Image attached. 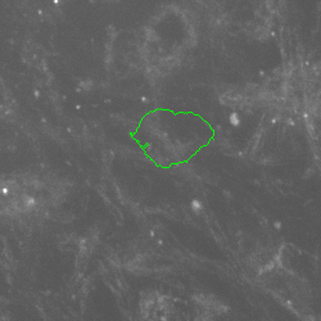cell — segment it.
<instances>
[{
    "label": "cell",
    "mask_w": 321,
    "mask_h": 321,
    "mask_svg": "<svg viewBox=\"0 0 321 321\" xmlns=\"http://www.w3.org/2000/svg\"><path fill=\"white\" fill-rule=\"evenodd\" d=\"M191 210H193L194 212H195V213H199L200 211L203 210V204L200 203L199 200H197V199H195V200H193V202H191Z\"/></svg>",
    "instance_id": "1"
},
{
    "label": "cell",
    "mask_w": 321,
    "mask_h": 321,
    "mask_svg": "<svg viewBox=\"0 0 321 321\" xmlns=\"http://www.w3.org/2000/svg\"><path fill=\"white\" fill-rule=\"evenodd\" d=\"M230 123L231 125H234V126H239L240 125V117H239V115L238 113H231L230 115Z\"/></svg>",
    "instance_id": "2"
}]
</instances>
